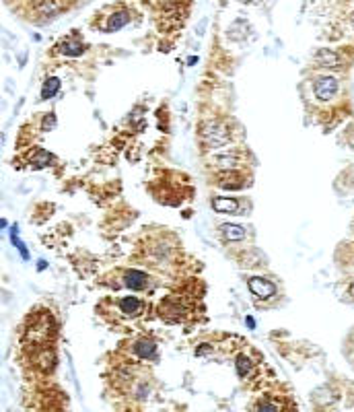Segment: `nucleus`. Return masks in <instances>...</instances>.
Returning <instances> with one entry per match:
<instances>
[{"label":"nucleus","mask_w":354,"mask_h":412,"mask_svg":"<svg viewBox=\"0 0 354 412\" xmlns=\"http://www.w3.org/2000/svg\"><path fill=\"white\" fill-rule=\"evenodd\" d=\"M120 307H122V311L128 313V315H136V313L140 311V301H138L136 297H124V299L120 301Z\"/></svg>","instance_id":"obj_16"},{"label":"nucleus","mask_w":354,"mask_h":412,"mask_svg":"<svg viewBox=\"0 0 354 412\" xmlns=\"http://www.w3.org/2000/svg\"><path fill=\"white\" fill-rule=\"evenodd\" d=\"M350 295L354 297V284H352V287H350Z\"/></svg>","instance_id":"obj_21"},{"label":"nucleus","mask_w":354,"mask_h":412,"mask_svg":"<svg viewBox=\"0 0 354 412\" xmlns=\"http://www.w3.org/2000/svg\"><path fill=\"white\" fill-rule=\"evenodd\" d=\"M313 91H315V97H317L319 101H330L334 95L338 93V81H336L334 77H321V79L315 83Z\"/></svg>","instance_id":"obj_3"},{"label":"nucleus","mask_w":354,"mask_h":412,"mask_svg":"<svg viewBox=\"0 0 354 412\" xmlns=\"http://www.w3.org/2000/svg\"><path fill=\"white\" fill-rule=\"evenodd\" d=\"M243 185V179L235 173V171H227V175L220 177V188H227V190H239Z\"/></svg>","instance_id":"obj_13"},{"label":"nucleus","mask_w":354,"mask_h":412,"mask_svg":"<svg viewBox=\"0 0 354 412\" xmlns=\"http://www.w3.org/2000/svg\"><path fill=\"white\" fill-rule=\"evenodd\" d=\"M210 351H212V346H208V344H200V346L196 348V355L202 357V355H206V353H210Z\"/></svg>","instance_id":"obj_20"},{"label":"nucleus","mask_w":354,"mask_h":412,"mask_svg":"<svg viewBox=\"0 0 354 412\" xmlns=\"http://www.w3.org/2000/svg\"><path fill=\"white\" fill-rule=\"evenodd\" d=\"M235 367H237L239 377H247V375H251V371H253V363H251V359H249L247 355H237Z\"/></svg>","instance_id":"obj_10"},{"label":"nucleus","mask_w":354,"mask_h":412,"mask_svg":"<svg viewBox=\"0 0 354 412\" xmlns=\"http://www.w3.org/2000/svg\"><path fill=\"white\" fill-rule=\"evenodd\" d=\"M317 62H319L321 66H330V68H334V66L340 64V58H338L334 52H330V50H321V52H317Z\"/></svg>","instance_id":"obj_12"},{"label":"nucleus","mask_w":354,"mask_h":412,"mask_svg":"<svg viewBox=\"0 0 354 412\" xmlns=\"http://www.w3.org/2000/svg\"><path fill=\"white\" fill-rule=\"evenodd\" d=\"M11 241H13V245L19 249L21 258H23V260H29V251H27L25 243L19 239V227H17V225H13V229H11Z\"/></svg>","instance_id":"obj_17"},{"label":"nucleus","mask_w":354,"mask_h":412,"mask_svg":"<svg viewBox=\"0 0 354 412\" xmlns=\"http://www.w3.org/2000/svg\"><path fill=\"white\" fill-rule=\"evenodd\" d=\"M124 282H126V287H130V289H142L146 284V274L140 270H128L124 276Z\"/></svg>","instance_id":"obj_5"},{"label":"nucleus","mask_w":354,"mask_h":412,"mask_svg":"<svg viewBox=\"0 0 354 412\" xmlns=\"http://www.w3.org/2000/svg\"><path fill=\"white\" fill-rule=\"evenodd\" d=\"M52 161V153H48V151H35V155L31 157L29 159V163H31V167H35V169H42V167H46L48 163Z\"/></svg>","instance_id":"obj_15"},{"label":"nucleus","mask_w":354,"mask_h":412,"mask_svg":"<svg viewBox=\"0 0 354 412\" xmlns=\"http://www.w3.org/2000/svg\"><path fill=\"white\" fill-rule=\"evenodd\" d=\"M128 21H130V15H128L126 11H120V13H115V15H111V19H109V23H107V31H117V29H122L124 25H128Z\"/></svg>","instance_id":"obj_11"},{"label":"nucleus","mask_w":354,"mask_h":412,"mask_svg":"<svg viewBox=\"0 0 354 412\" xmlns=\"http://www.w3.org/2000/svg\"><path fill=\"white\" fill-rule=\"evenodd\" d=\"M56 118H54V114H48V118H44V128L46 130H52L54 126H56V122H54Z\"/></svg>","instance_id":"obj_19"},{"label":"nucleus","mask_w":354,"mask_h":412,"mask_svg":"<svg viewBox=\"0 0 354 412\" xmlns=\"http://www.w3.org/2000/svg\"><path fill=\"white\" fill-rule=\"evenodd\" d=\"M60 89V79L58 77H50L46 83H44V89H42V99H52L54 95L58 93Z\"/></svg>","instance_id":"obj_14"},{"label":"nucleus","mask_w":354,"mask_h":412,"mask_svg":"<svg viewBox=\"0 0 354 412\" xmlns=\"http://www.w3.org/2000/svg\"><path fill=\"white\" fill-rule=\"evenodd\" d=\"M257 412H278V406L274 402H262L257 406Z\"/></svg>","instance_id":"obj_18"},{"label":"nucleus","mask_w":354,"mask_h":412,"mask_svg":"<svg viewBox=\"0 0 354 412\" xmlns=\"http://www.w3.org/2000/svg\"><path fill=\"white\" fill-rule=\"evenodd\" d=\"M60 52L66 54V56H81L85 52V46L78 42V40H66L62 46H60Z\"/></svg>","instance_id":"obj_9"},{"label":"nucleus","mask_w":354,"mask_h":412,"mask_svg":"<svg viewBox=\"0 0 354 412\" xmlns=\"http://www.w3.org/2000/svg\"><path fill=\"white\" fill-rule=\"evenodd\" d=\"M220 233L224 235V239L227 241H241L245 237V229L239 227V225H233V223H227L220 227Z\"/></svg>","instance_id":"obj_7"},{"label":"nucleus","mask_w":354,"mask_h":412,"mask_svg":"<svg viewBox=\"0 0 354 412\" xmlns=\"http://www.w3.org/2000/svg\"><path fill=\"white\" fill-rule=\"evenodd\" d=\"M245 3H257V0H245Z\"/></svg>","instance_id":"obj_22"},{"label":"nucleus","mask_w":354,"mask_h":412,"mask_svg":"<svg viewBox=\"0 0 354 412\" xmlns=\"http://www.w3.org/2000/svg\"><path fill=\"white\" fill-rule=\"evenodd\" d=\"M52 332V320L50 315H40V318L31 320L29 328H27V336L29 340H48Z\"/></svg>","instance_id":"obj_2"},{"label":"nucleus","mask_w":354,"mask_h":412,"mask_svg":"<svg viewBox=\"0 0 354 412\" xmlns=\"http://www.w3.org/2000/svg\"><path fill=\"white\" fill-rule=\"evenodd\" d=\"M134 351L142 359H154L156 357V344L152 340H138L136 346H134Z\"/></svg>","instance_id":"obj_6"},{"label":"nucleus","mask_w":354,"mask_h":412,"mask_svg":"<svg viewBox=\"0 0 354 412\" xmlns=\"http://www.w3.org/2000/svg\"><path fill=\"white\" fill-rule=\"evenodd\" d=\"M249 291L255 295V297H260V299H270L274 293H276V287L266 280V278H260V276H253L249 278Z\"/></svg>","instance_id":"obj_4"},{"label":"nucleus","mask_w":354,"mask_h":412,"mask_svg":"<svg viewBox=\"0 0 354 412\" xmlns=\"http://www.w3.org/2000/svg\"><path fill=\"white\" fill-rule=\"evenodd\" d=\"M212 208L216 212H237L239 210V202L233 198H214Z\"/></svg>","instance_id":"obj_8"},{"label":"nucleus","mask_w":354,"mask_h":412,"mask_svg":"<svg viewBox=\"0 0 354 412\" xmlns=\"http://www.w3.org/2000/svg\"><path fill=\"white\" fill-rule=\"evenodd\" d=\"M200 136H202V140H204L208 146H212V148L222 146V144L229 142V130H227V126H224L222 122H218V120H206V122H202V126H200Z\"/></svg>","instance_id":"obj_1"}]
</instances>
